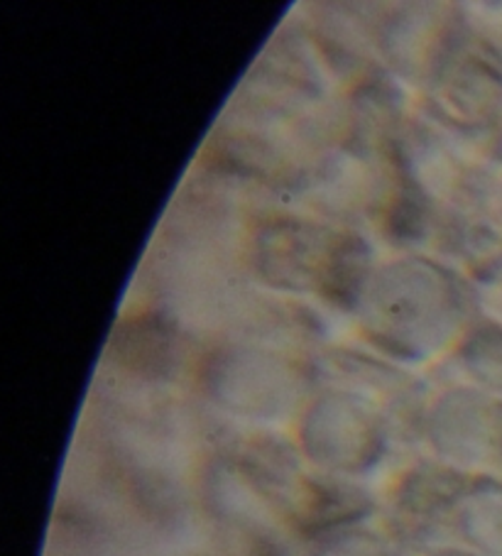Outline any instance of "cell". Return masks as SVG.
<instances>
[{
  "label": "cell",
  "instance_id": "cell-1",
  "mask_svg": "<svg viewBox=\"0 0 502 556\" xmlns=\"http://www.w3.org/2000/svg\"><path fill=\"white\" fill-rule=\"evenodd\" d=\"M302 444L314 464L355 476L373 468L385 452V431L373 412L353 397L328 395L309 409Z\"/></svg>",
  "mask_w": 502,
  "mask_h": 556
},
{
  "label": "cell",
  "instance_id": "cell-3",
  "mask_svg": "<svg viewBox=\"0 0 502 556\" xmlns=\"http://www.w3.org/2000/svg\"><path fill=\"white\" fill-rule=\"evenodd\" d=\"M461 532L482 556H502V485H470L461 497Z\"/></svg>",
  "mask_w": 502,
  "mask_h": 556
},
{
  "label": "cell",
  "instance_id": "cell-4",
  "mask_svg": "<svg viewBox=\"0 0 502 556\" xmlns=\"http://www.w3.org/2000/svg\"><path fill=\"white\" fill-rule=\"evenodd\" d=\"M309 556H394L392 546L380 534L363 527H336L331 532L318 534Z\"/></svg>",
  "mask_w": 502,
  "mask_h": 556
},
{
  "label": "cell",
  "instance_id": "cell-2",
  "mask_svg": "<svg viewBox=\"0 0 502 556\" xmlns=\"http://www.w3.org/2000/svg\"><path fill=\"white\" fill-rule=\"evenodd\" d=\"M429 437L449 462L495 464L502 458V402L478 392H453L434 409Z\"/></svg>",
  "mask_w": 502,
  "mask_h": 556
},
{
  "label": "cell",
  "instance_id": "cell-5",
  "mask_svg": "<svg viewBox=\"0 0 502 556\" xmlns=\"http://www.w3.org/2000/svg\"><path fill=\"white\" fill-rule=\"evenodd\" d=\"M473 370L490 390L502 392V341L492 343L488 353H478L476 361H473Z\"/></svg>",
  "mask_w": 502,
  "mask_h": 556
},
{
  "label": "cell",
  "instance_id": "cell-6",
  "mask_svg": "<svg viewBox=\"0 0 502 556\" xmlns=\"http://www.w3.org/2000/svg\"><path fill=\"white\" fill-rule=\"evenodd\" d=\"M431 556H480V554H473V552H463V549H443V552H437Z\"/></svg>",
  "mask_w": 502,
  "mask_h": 556
}]
</instances>
